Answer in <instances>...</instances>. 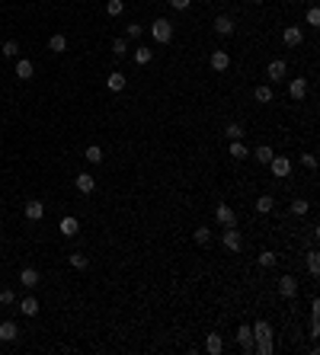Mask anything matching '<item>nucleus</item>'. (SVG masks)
I'll use <instances>...</instances> for the list:
<instances>
[{"label": "nucleus", "mask_w": 320, "mask_h": 355, "mask_svg": "<svg viewBox=\"0 0 320 355\" xmlns=\"http://www.w3.org/2000/svg\"><path fill=\"white\" fill-rule=\"evenodd\" d=\"M151 36H154V42L167 45V42L173 39V23H170V20H154V23H151Z\"/></svg>", "instance_id": "f257e3e1"}, {"label": "nucleus", "mask_w": 320, "mask_h": 355, "mask_svg": "<svg viewBox=\"0 0 320 355\" xmlns=\"http://www.w3.org/2000/svg\"><path fill=\"white\" fill-rule=\"evenodd\" d=\"M266 167H269V170L275 173V176L282 179V176H288V173H291V160H288V157H282V154H275V157H272L269 163H266Z\"/></svg>", "instance_id": "f03ea898"}, {"label": "nucleus", "mask_w": 320, "mask_h": 355, "mask_svg": "<svg viewBox=\"0 0 320 355\" xmlns=\"http://www.w3.org/2000/svg\"><path fill=\"white\" fill-rule=\"evenodd\" d=\"M215 218H218L221 227H234V224H237V214H234L231 205H218V208H215Z\"/></svg>", "instance_id": "7ed1b4c3"}, {"label": "nucleus", "mask_w": 320, "mask_h": 355, "mask_svg": "<svg viewBox=\"0 0 320 355\" xmlns=\"http://www.w3.org/2000/svg\"><path fill=\"white\" fill-rule=\"evenodd\" d=\"M285 74H288V64H285L282 58H275V61H269V64H266V77H269V80H275V83H279Z\"/></svg>", "instance_id": "20e7f679"}, {"label": "nucleus", "mask_w": 320, "mask_h": 355, "mask_svg": "<svg viewBox=\"0 0 320 355\" xmlns=\"http://www.w3.org/2000/svg\"><path fill=\"white\" fill-rule=\"evenodd\" d=\"M224 247H228L231 253H240V247H244V237H240V230L224 227Z\"/></svg>", "instance_id": "39448f33"}, {"label": "nucleus", "mask_w": 320, "mask_h": 355, "mask_svg": "<svg viewBox=\"0 0 320 355\" xmlns=\"http://www.w3.org/2000/svg\"><path fill=\"white\" fill-rule=\"evenodd\" d=\"M282 42L288 48H295V45H301V42H304V32H301V26H288V29L282 32Z\"/></svg>", "instance_id": "423d86ee"}, {"label": "nucleus", "mask_w": 320, "mask_h": 355, "mask_svg": "<svg viewBox=\"0 0 320 355\" xmlns=\"http://www.w3.org/2000/svg\"><path fill=\"white\" fill-rule=\"evenodd\" d=\"M279 294H282V298H295V294H298V279L282 275V279H279Z\"/></svg>", "instance_id": "0eeeda50"}, {"label": "nucleus", "mask_w": 320, "mask_h": 355, "mask_svg": "<svg viewBox=\"0 0 320 355\" xmlns=\"http://www.w3.org/2000/svg\"><path fill=\"white\" fill-rule=\"evenodd\" d=\"M0 339H4V342H16V339H20V326H16L13 320H4V323H0Z\"/></svg>", "instance_id": "6e6552de"}, {"label": "nucleus", "mask_w": 320, "mask_h": 355, "mask_svg": "<svg viewBox=\"0 0 320 355\" xmlns=\"http://www.w3.org/2000/svg\"><path fill=\"white\" fill-rule=\"evenodd\" d=\"M288 96L291 99H304L307 96V80H304V77H295V80L288 83Z\"/></svg>", "instance_id": "1a4fd4ad"}, {"label": "nucleus", "mask_w": 320, "mask_h": 355, "mask_svg": "<svg viewBox=\"0 0 320 355\" xmlns=\"http://www.w3.org/2000/svg\"><path fill=\"white\" fill-rule=\"evenodd\" d=\"M228 67H231V55H228V51H211V71H228Z\"/></svg>", "instance_id": "9d476101"}, {"label": "nucleus", "mask_w": 320, "mask_h": 355, "mask_svg": "<svg viewBox=\"0 0 320 355\" xmlns=\"http://www.w3.org/2000/svg\"><path fill=\"white\" fill-rule=\"evenodd\" d=\"M32 74H36V64L26 61V58H16V77L20 80H32Z\"/></svg>", "instance_id": "9b49d317"}, {"label": "nucleus", "mask_w": 320, "mask_h": 355, "mask_svg": "<svg viewBox=\"0 0 320 355\" xmlns=\"http://www.w3.org/2000/svg\"><path fill=\"white\" fill-rule=\"evenodd\" d=\"M237 342H240V349H244V352H253V330H250L247 323L237 330Z\"/></svg>", "instance_id": "f8f14e48"}, {"label": "nucleus", "mask_w": 320, "mask_h": 355, "mask_svg": "<svg viewBox=\"0 0 320 355\" xmlns=\"http://www.w3.org/2000/svg\"><path fill=\"white\" fill-rule=\"evenodd\" d=\"M58 230H61L64 237H74V233L80 230V221H77L74 214H67V218H61V224H58Z\"/></svg>", "instance_id": "ddd939ff"}, {"label": "nucleus", "mask_w": 320, "mask_h": 355, "mask_svg": "<svg viewBox=\"0 0 320 355\" xmlns=\"http://www.w3.org/2000/svg\"><path fill=\"white\" fill-rule=\"evenodd\" d=\"M39 282H42V275H39V269H32V266L20 272V285H26V288H36Z\"/></svg>", "instance_id": "4468645a"}, {"label": "nucleus", "mask_w": 320, "mask_h": 355, "mask_svg": "<svg viewBox=\"0 0 320 355\" xmlns=\"http://www.w3.org/2000/svg\"><path fill=\"white\" fill-rule=\"evenodd\" d=\"M23 211H26V218H29V221H39L42 214H45V205H42L39 198H32V202H26V208H23Z\"/></svg>", "instance_id": "2eb2a0df"}, {"label": "nucleus", "mask_w": 320, "mask_h": 355, "mask_svg": "<svg viewBox=\"0 0 320 355\" xmlns=\"http://www.w3.org/2000/svg\"><path fill=\"white\" fill-rule=\"evenodd\" d=\"M205 352H208V355H221L224 352V339L218 333H208V339H205Z\"/></svg>", "instance_id": "dca6fc26"}, {"label": "nucleus", "mask_w": 320, "mask_h": 355, "mask_svg": "<svg viewBox=\"0 0 320 355\" xmlns=\"http://www.w3.org/2000/svg\"><path fill=\"white\" fill-rule=\"evenodd\" d=\"M215 32H218V36H231V32H234V20L221 13L218 20H215Z\"/></svg>", "instance_id": "f3484780"}, {"label": "nucleus", "mask_w": 320, "mask_h": 355, "mask_svg": "<svg viewBox=\"0 0 320 355\" xmlns=\"http://www.w3.org/2000/svg\"><path fill=\"white\" fill-rule=\"evenodd\" d=\"M74 183H77V189H80V192H83V195H90V192H93V189H96V179H93V176H90V173H80V176H77V179H74Z\"/></svg>", "instance_id": "a211bd4d"}, {"label": "nucleus", "mask_w": 320, "mask_h": 355, "mask_svg": "<svg viewBox=\"0 0 320 355\" xmlns=\"http://www.w3.org/2000/svg\"><path fill=\"white\" fill-rule=\"evenodd\" d=\"M256 339H272V326L266 323V320H256L253 323V342Z\"/></svg>", "instance_id": "6ab92c4d"}, {"label": "nucleus", "mask_w": 320, "mask_h": 355, "mask_svg": "<svg viewBox=\"0 0 320 355\" xmlns=\"http://www.w3.org/2000/svg\"><path fill=\"white\" fill-rule=\"evenodd\" d=\"M106 83H109V90H112V93H119V90H125L128 77H125L122 71H116V74H109V80H106Z\"/></svg>", "instance_id": "aec40b11"}, {"label": "nucleus", "mask_w": 320, "mask_h": 355, "mask_svg": "<svg viewBox=\"0 0 320 355\" xmlns=\"http://www.w3.org/2000/svg\"><path fill=\"white\" fill-rule=\"evenodd\" d=\"M20 310H23L26 317H36V314H39V301L29 294V298H23V301H20Z\"/></svg>", "instance_id": "412c9836"}, {"label": "nucleus", "mask_w": 320, "mask_h": 355, "mask_svg": "<svg viewBox=\"0 0 320 355\" xmlns=\"http://www.w3.org/2000/svg\"><path fill=\"white\" fill-rule=\"evenodd\" d=\"M228 154H231V157H234V160H247V157H250V151L244 147V141H231Z\"/></svg>", "instance_id": "4be33fe9"}, {"label": "nucleus", "mask_w": 320, "mask_h": 355, "mask_svg": "<svg viewBox=\"0 0 320 355\" xmlns=\"http://www.w3.org/2000/svg\"><path fill=\"white\" fill-rule=\"evenodd\" d=\"M48 51H51V55H61V51H67V39H64V36H51V39H48Z\"/></svg>", "instance_id": "5701e85b"}, {"label": "nucleus", "mask_w": 320, "mask_h": 355, "mask_svg": "<svg viewBox=\"0 0 320 355\" xmlns=\"http://www.w3.org/2000/svg\"><path fill=\"white\" fill-rule=\"evenodd\" d=\"M253 157H256L259 163H269V160L275 157V151H272V147H269V144H259V147H256V151H253Z\"/></svg>", "instance_id": "b1692460"}, {"label": "nucleus", "mask_w": 320, "mask_h": 355, "mask_svg": "<svg viewBox=\"0 0 320 355\" xmlns=\"http://www.w3.org/2000/svg\"><path fill=\"white\" fill-rule=\"evenodd\" d=\"M272 208H275V198H272V195H259V198H256V211H259V214H269Z\"/></svg>", "instance_id": "393cba45"}, {"label": "nucleus", "mask_w": 320, "mask_h": 355, "mask_svg": "<svg viewBox=\"0 0 320 355\" xmlns=\"http://www.w3.org/2000/svg\"><path fill=\"white\" fill-rule=\"evenodd\" d=\"M83 157H86V163H102V147L99 144H90L83 151Z\"/></svg>", "instance_id": "a878e982"}, {"label": "nucleus", "mask_w": 320, "mask_h": 355, "mask_svg": "<svg viewBox=\"0 0 320 355\" xmlns=\"http://www.w3.org/2000/svg\"><path fill=\"white\" fill-rule=\"evenodd\" d=\"M151 58H154V51H151L148 45L135 48V64H151Z\"/></svg>", "instance_id": "bb28decb"}, {"label": "nucleus", "mask_w": 320, "mask_h": 355, "mask_svg": "<svg viewBox=\"0 0 320 355\" xmlns=\"http://www.w3.org/2000/svg\"><path fill=\"white\" fill-rule=\"evenodd\" d=\"M275 263H279V256H275L272 250H263V253H259V266H263V269H272Z\"/></svg>", "instance_id": "cd10ccee"}, {"label": "nucleus", "mask_w": 320, "mask_h": 355, "mask_svg": "<svg viewBox=\"0 0 320 355\" xmlns=\"http://www.w3.org/2000/svg\"><path fill=\"white\" fill-rule=\"evenodd\" d=\"M0 55L4 58H20V42H4V48H0Z\"/></svg>", "instance_id": "c85d7f7f"}, {"label": "nucleus", "mask_w": 320, "mask_h": 355, "mask_svg": "<svg viewBox=\"0 0 320 355\" xmlns=\"http://www.w3.org/2000/svg\"><path fill=\"white\" fill-rule=\"evenodd\" d=\"M112 55L122 61V58L128 55V42H125V39H116V42H112Z\"/></svg>", "instance_id": "c756f323"}, {"label": "nucleus", "mask_w": 320, "mask_h": 355, "mask_svg": "<svg viewBox=\"0 0 320 355\" xmlns=\"http://www.w3.org/2000/svg\"><path fill=\"white\" fill-rule=\"evenodd\" d=\"M125 10V0H106V13L109 16H122Z\"/></svg>", "instance_id": "7c9ffc66"}, {"label": "nucleus", "mask_w": 320, "mask_h": 355, "mask_svg": "<svg viewBox=\"0 0 320 355\" xmlns=\"http://www.w3.org/2000/svg\"><path fill=\"white\" fill-rule=\"evenodd\" d=\"M253 99H256V102H272V90H269V86H256V90H253Z\"/></svg>", "instance_id": "2f4dec72"}, {"label": "nucleus", "mask_w": 320, "mask_h": 355, "mask_svg": "<svg viewBox=\"0 0 320 355\" xmlns=\"http://www.w3.org/2000/svg\"><path fill=\"white\" fill-rule=\"evenodd\" d=\"M253 352H259V355H272V339H256V342H253Z\"/></svg>", "instance_id": "473e14b6"}, {"label": "nucleus", "mask_w": 320, "mask_h": 355, "mask_svg": "<svg viewBox=\"0 0 320 355\" xmlns=\"http://www.w3.org/2000/svg\"><path fill=\"white\" fill-rule=\"evenodd\" d=\"M192 240H195L198 247H205V244H208V240H211V230H208V227H198V230L192 233Z\"/></svg>", "instance_id": "72a5a7b5"}, {"label": "nucleus", "mask_w": 320, "mask_h": 355, "mask_svg": "<svg viewBox=\"0 0 320 355\" xmlns=\"http://www.w3.org/2000/svg\"><path fill=\"white\" fill-rule=\"evenodd\" d=\"M224 135H228V138H231V141H240V138H244V128H240L237 122H231L228 128H224Z\"/></svg>", "instance_id": "f704fd0d"}, {"label": "nucleus", "mask_w": 320, "mask_h": 355, "mask_svg": "<svg viewBox=\"0 0 320 355\" xmlns=\"http://www.w3.org/2000/svg\"><path fill=\"white\" fill-rule=\"evenodd\" d=\"M307 208H310L307 198H295V202H291V214H307Z\"/></svg>", "instance_id": "c9c22d12"}, {"label": "nucleus", "mask_w": 320, "mask_h": 355, "mask_svg": "<svg viewBox=\"0 0 320 355\" xmlns=\"http://www.w3.org/2000/svg\"><path fill=\"white\" fill-rule=\"evenodd\" d=\"M71 266H74V269H86V266H90V259H86L83 253H71Z\"/></svg>", "instance_id": "e433bc0d"}, {"label": "nucleus", "mask_w": 320, "mask_h": 355, "mask_svg": "<svg viewBox=\"0 0 320 355\" xmlns=\"http://www.w3.org/2000/svg\"><path fill=\"white\" fill-rule=\"evenodd\" d=\"M0 304H4V307H10V304H16V294H13L10 288H0Z\"/></svg>", "instance_id": "4c0bfd02"}, {"label": "nucleus", "mask_w": 320, "mask_h": 355, "mask_svg": "<svg viewBox=\"0 0 320 355\" xmlns=\"http://www.w3.org/2000/svg\"><path fill=\"white\" fill-rule=\"evenodd\" d=\"M307 272H310V275L320 272V256H317V253H307Z\"/></svg>", "instance_id": "58836bf2"}, {"label": "nucleus", "mask_w": 320, "mask_h": 355, "mask_svg": "<svg viewBox=\"0 0 320 355\" xmlns=\"http://www.w3.org/2000/svg\"><path fill=\"white\" fill-rule=\"evenodd\" d=\"M307 26H320V10H317V7H310V10H307Z\"/></svg>", "instance_id": "ea45409f"}, {"label": "nucleus", "mask_w": 320, "mask_h": 355, "mask_svg": "<svg viewBox=\"0 0 320 355\" xmlns=\"http://www.w3.org/2000/svg\"><path fill=\"white\" fill-rule=\"evenodd\" d=\"M301 163H304L307 170H317V157H314V154H301Z\"/></svg>", "instance_id": "a19ab883"}, {"label": "nucleus", "mask_w": 320, "mask_h": 355, "mask_svg": "<svg viewBox=\"0 0 320 355\" xmlns=\"http://www.w3.org/2000/svg\"><path fill=\"white\" fill-rule=\"evenodd\" d=\"M141 32H144L141 23H132V26H128V36H132V39H141Z\"/></svg>", "instance_id": "79ce46f5"}, {"label": "nucleus", "mask_w": 320, "mask_h": 355, "mask_svg": "<svg viewBox=\"0 0 320 355\" xmlns=\"http://www.w3.org/2000/svg\"><path fill=\"white\" fill-rule=\"evenodd\" d=\"M189 4H192V0H170L173 10H189Z\"/></svg>", "instance_id": "37998d69"}, {"label": "nucleus", "mask_w": 320, "mask_h": 355, "mask_svg": "<svg viewBox=\"0 0 320 355\" xmlns=\"http://www.w3.org/2000/svg\"><path fill=\"white\" fill-rule=\"evenodd\" d=\"M202 4H211V0H202Z\"/></svg>", "instance_id": "c03bdc74"}]
</instances>
